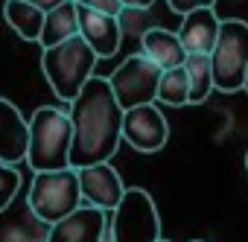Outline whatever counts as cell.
<instances>
[{"instance_id":"e0dca14e","label":"cell","mask_w":248,"mask_h":242,"mask_svg":"<svg viewBox=\"0 0 248 242\" xmlns=\"http://www.w3.org/2000/svg\"><path fill=\"white\" fill-rule=\"evenodd\" d=\"M184 70L190 82V99L187 105H202L210 91H213V73H210V56L207 53H187L184 56Z\"/></svg>"},{"instance_id":"603a6c76","label":"cell","mask_w":248,"mask_h":242,"mask_svg":"<svg viewBox=\"0 0 248 242\" xmlns=\"http://www.w3.org/2000/svg\"><path fill=\"white\" fill-rule=\"evenodd\" d=\"M120 3H123V6H138V9H149V6L155 3V0H120Z\"/></svg>"},{"instance_id":"3957f363","label":"cell","mask_w":248,"mask_h":242,"mask_svg":"<svg viewBox=\"0 0 248 242\" xmlns=\"http://www.w3.org/2000/svg\"><path fill=\"white\" fill-rule=\"evenodd\" d=\"M96 53L85 44V38L76 32L53 47H44L41 53V70L53 88V93L62 99V102H70L82 85L93 76V67H96Z\"/></svg>"},{"instance_id":"8992f818","label":"cell","mask_w":248,"mask_h":242,"mask_svg":"<svg viewBox=\"0 0 248 242\" xmlns=\"http://www.w3.org/2000/svg\"><path fill=\"white\" fill-rule=\"evenodd\" d=\"M79 204H82V193H79V175L73 166L35 172L30 187V210L35 213L38 222L53 225L70 210H76Z\"/></svg>"},{"instance_id":"44dd1931","label":"cell","mask_w":248,"mask_h":242,"mask_svg":"<svg viewBox=\"0 0 248 242\" xmlns=\"http://www.w3.org/2000/svg\"><path fill=\"white\" fill-rule=\"evenodd\" d=\"M76 3H82V6H91V9H96V12H105V15H120V9H123V3L120 0H76Z\"/></svg>"},{"instance_id":"ffe728a7","label":"cell","mask_w":248,"mask_h":242,"mask_svg":"<svg viewBox=\"0 0 248 242\" xmlns=\"http://www.w3.org/2000/svg\"><path fill=\"white\" fill-rule=\"evenodd\" d=\"M167 3L175 15H187V12L202 9V6H216V0H167Z\"/></svg>"},{"instance_id":"30bf717a","label":"cell","mask_w":248,"mask_h":242,"mask_svg":"<svg viewBox=\"0 0 248 242\" xmlns=\"http://www.w3.org/2000/svg\"><path fill=\"white\" fill-rule=\"evenodd\" d=\"M108 225V210L93 204H79L67 216L50 225L44 242H102V230Z\"/></svg>"},{"instance_id":"2e32d148","label":"cell","mask_w":248,"mask_h":242,"mask_svg":"<svg viewBox=\"0 0 248 242\" xmlns=\"http://www.w3.org/2000/svg\"><path fill=\"white\" fill-rule=\"evenodd\" d=\"M3 18L24 41H38L41 24H44V12L38 6L24 3V0H6L3 3Z\"/></svg>"},{"instance_id":"9c48e42d","label":"cell","mask_w":248,"mask_h":242,"mask_svg":"<svg viewBox=\"0 0 248 242\" xmlns=\"http://www.w3.org/2000/svg\"><path fill=\"white\" fill-rule=\"evenodd\" d=\"M76 175H79L82 204H93V207H99V210H114L117 201H120V196H123V190H126L120 172H117L108 161L79 166Z\"/></svg>"},{"instance_id":"8fae6325","label":"cell","mask_w":248,"mask_h":242,"mask_svg":"<svg viewBox=\"0 0 248 242\" xmlns=\"http://www.w3.org/2000/svg\"><path fill=\"white\" fill-rule=\"evenodd\" d=\"M76 21H79V35L96 53V59L117 56L120 41H123V30H120V21L114 15H105V12H96L91 6L76 3Z\"/></svg>"},{"instance_id":"484cf974","label":"cell","mask_w":248,"mask_h":242,"mask_svg":"<svg viewBox=\"0 0 248 242\" xmlns=\"http://www.w3.org/2000/svg\"><path fill=\"white\" fill-rule=\"evenodd\" d=\"M190 242H204V239H190Z\"/></svg>"},{"instance_id":"5b68a950","label":"cell","mask_w":248,"mask_h":242,"mask_svg":"<svg viewBox=\"0 0 248 242\" xmlns=\"http://www.w3.org/2000/svg\"><path fill=\"white\" fill-rule=\"evenodd\" d=\"M210 56L213 88L222 93L242 91V76L248 67V24L239 18H228L219 24V35Z\"/></svg>"},{"instance_id":"7c38bea8","label":"cell","mask_w":248,"mask_h":242,"mask_svg":"<svg viewBox=\"0 0 248 242\" xmlns=\"http://www.w3.org/2000/svg\"><path fill=\"white\" fill-rule=\"evenodd\" d=\"M27 140H30V126L21 108L0 96V161L15 166L27 161Z\"/></svg>"},{"instance_id":"52a82bcc","label":"cell","mask_w":248,"mask_h":242,"mask_svg":"<svg viewBox=\"0 0 248 242\" xmlns=\"http://www.w3.org/2000/svg\"><path fill=\"white\" fill-rule=\"evenodd\" d=\"M158 76H161V67L149 61L143 53H138L114 67V73L108 76V85L120 108H135L143 102H155Z\"/></svg>"},{"instance_id":"7a4b0ae2","label":"cell","mask_w":248,"mask_h":242,"mask_svg":"<svg viewBox=\"0 0 248 242\" xmlns=\"http://www.w3.org/2000/svg\"><path fill=\"white\" fill-rule=\"evenodd\" d=\"M27 126H30L27 164H30L32 172L70 166L73 126H70L67 111L53 108V105H41V108H35V114L27 120Z\"/></svg>"},{"instance_id":"d6986e66","label":"cell","mask_w":248,"mask_h":242,"mask_svg":"<svg viewBox=\"0 0 248 242\" xmlns=\"http://www.w3.org/2000/svg\"><path fill=\"white\" fill-rule=\"evenodd\" d=\"M18 190H21V172H18V166L0 161V213L15 201Z\"/></svg>"},{"instance_id":"4fadbf2b","label":"cell","mask_w":248,"mask_h":242,"mask_svg":"<svg viewBox=\"0 0 248 242\" xmlns=\"http://www.w3.org/2000/svg\"><path fill=\"white\" fill-rule=\"evenodd\" d=\"M181 18L184 21L175 32H178V41H181L184 53H210L213 44H216V35H219V24H222L216 9L202 6V9H193Z\"/></svg>"},{"instance_id":"4316f807","label":"cell","mask_w":248,"mask_h":242,"mask_svg":"<svg viewBox=\"0 0 248 242\" xmlns=\"http://www.w3.org/2000/svg\"><path fill=\"white\" fill-rule=\"evenodd\" d=\"M158 242H170V239H164V236H161V239H158Z\"/></svg>"},{"instance_id":"5bb4252c","label":"cell","mask_w":248,"mask_h":242,"mask_svg":"<svg viewBox=\"0 0 248 242\" xmlns=\"http://www.w3.org/2000/svg\"><path fill=\"white\" fill-rule=\"evenodd\" d=\"M140 53L149 61H155L161 70L184 64V56H187L178 41V32L167 27H149L146 32H140Z\"/></svg>"},{"instance_id":"cb8c5ba5","label":"cell","mask_w":248,"mask_h":242,"mask_svg":"<svg viewBox=\"0 0 248 242\" xmlns=\"http://www.w3.org/2000/svg\"><path fill=\"white\" fill-rule=\"evenodd\" d=\"M242 91H248V67H245V76H242Z\"/></svg>"},{"instance_id":"d4e9b609","label":"cell","mask_w":248,"mask_h":242,"mask_svg":"<svg viewBox=\"0 0 248 242\" xmlns=\"http://www.w3.org/2000/svg\"><path fill=\"white\" fill-rule=\"evenodd\" d=\"M245 169H248V152H245Z\"/></svg>"},{"instance_id":"ba28073f","label":"cell","mask_w":248,"mask_h":242,"mask_svg":"<svg viewBox=\"0 0 248 242\" xmlns=\"http://www.w3.org/2000/svg\"><path fill=\"white\" fill-rule=\"evenodd\" d=\"M120 137L126 140L132 149L152 155L161 152L170 140V123L164 111L155 102H143L135 108H123V126H120Z\"/></svg>"},{"instance_id":"9a60e30c","label":"cell","mask_w":248,"mask_h":242,"mask_svg":"<svg viewBox=\"0 0 248 242\" xmlns=\"http://www.w3.org/2000/svg\"><path fill=\"white\" fill-rule=\"evenodd\" d=\"M79 32V21H76V0H62L59 6L44 12V24H41V35L38 44L41 47H53L70 35Z\"/></svg>"},{"instance_id":"6da1fadb","label":"cell","mask_w":248,"mask_h":242,"mask_svg":"<svg viewBox=\"0 0 248 242\" xmlns=\"http://www.w3.org/2000/svg\"><path fill=\"white\" fill-rule=\"evenodd\" d=\"M67 105H70L67 117L73 126L70 166L79 169L88 164L111 161V155H117V146L123 143L120 137L123 108L117 105L108 79L91 76Z\"/></svg>"},{"instance_id":"277c9868","label":"cell","mask_w":248,"mask_h":242,"mask_svg":"<svg viewBox=\"0 0 248 242\" xmlns=\"http://www.w3.org/2000/svg\"><path fill=\"white\" fill-rule=\"evenodd\" d=\"M111 242H158L161 216L152 196L140 187H126L114 210H108Z\"/></svg>"},{"instance_id":"7402d4cb","label":"cell","mask_w":248,"mask_h":242,"mask_svg":"<svg viewBox=\"0 0 248 242\" xmlns=\"http://www.w3.org/2000/svg\"><path fill=\"white\" fill-rule=\"evenodd\" d=\"M24 3H32V6H38L41 12H47V9H53V6H59L62 0H24Z\"/></svg>"},{"instance_id":"ac0fdd59","label":"cell","mask_w":248,"mask_h":242,"mask_svg":"<svg viewBox=\"0 0 248 242\" xmlns=\"http://www.w3.org/2000/svg\"><path fill=\"white\" fill-rule=\"evenodd\" d=\"M187 99H190V82H187L184 64L161 70L158 91H155V102L170 105V108H181V105H187Z\"/></svg>"}]
</instances>
